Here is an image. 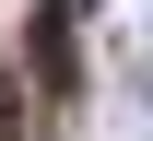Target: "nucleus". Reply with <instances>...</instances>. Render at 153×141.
Masks as SVG:
<instances>
[{
  "label": "nucleus",
  "instance_id": "f03ea898",
  "mask_svg": "<svg viewBox=\"0 0 153 141\" xmlns=\"http://www.w3.org/2000/svg\"><path fill=\"white\" fill-rule=\"evenodd\" d=\"M0 141H24V106H12V59H0Z\"/></svg>",
  "mask_w": 153,
  "mask_h": 141
},
{
  "label": "nucleus",
  "instance_id": "f257e3e1",
  "mask_svg": "<svg viewBox=\"0 0 153 141\" xmlns=\"http://www.w3.org/2000/svg\"><path fill=\"white\" fill-rule=\"evenodd\" d=\"M24 59H36L47 94H71V82H82V71H71V0H47V12L24 24Z\"/></svg>",
  "mask_w": 153,
  "mask_h": 141
}]
</instances>
